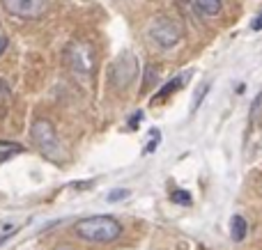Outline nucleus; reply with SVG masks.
Instances as JSON below:
<instances>
[{
  "mask_svg": "<svg viewBox=\"0 0 262 250\" xmlns=\"http://www.w3.org/2000/svg\"><path fill=\"white\" fill-rule=\"evenodd\" d=\"M9 239H12V234H0V246H3L5 241H9Z\"/></svg>",
  "mask_w": 262,
  "mask_h": 250,
  "instance_id": "nucleus-21",
  "label": "nucleus"
},
{
  "mask_svg": "<svg viewBox=\"0 0 262 250\" xmlns=\"http://www.w3.org/2000/svg\"><path fill=\"white\" fill-rule=\"evenodd\" d=\"M124 197H129L127 188H118V191H111L108 193V202H120V200H124Z\"/></svg>",
  "mask_w": 262,
  "mask_h": 250,
  "instance_id": "nucleus-14",
  "label": "nucleus"
},
{
  "mask_svg": "<svg viewBox=\"0 0 262 250\" xmlns=\"http://www.w3.org/2000/svg\"><path fill=\"white\" fill-rule=\"evenodd\" d=\"M5 48H7V37H5V35H0V55L5 53Z\"/></svg>",
  "mask_w": 262,
  "mask_h": 250,
  "instance_id": "nucleus-20",
  "label": "nucleus"
},
{
  "mask_svg": "<svg viewBox=\"0 0 262 250\" xmlns=\"http://www.w3.org/2000/svg\"><path fill=\"white\" fill-rule=\"evenodd\" d=\"M246 234H249V223H246L244 216H232L230 218V239L235 243H242L246 239Z\"/></svg>",
  "mask_w": 262,
  "mask_h": 250,
  "instance_id": "nucleus-8",
  "label": "nucleus"
},
{
  "mask_svg": "<svg viewBox=\"0 0 262 250\" xmlns=\"http://www.w3.org/2000/svg\"><path fill=\"white\" fill-rule=\"evenodd\" d=\"M251 30H255V32L262 30V14H260V16H255V18H253V23H251Z\"/></svg>",
  "mask_w": 262,
  "mask_h": 250,
  "instance_id": "nucleus-18",
  "label": "nucleus"
},
{
  "mask_svg": "<svg viewBox=\"0 0 262 250\" xmlns=\"http://www.w3.org/2000/svg\"><path fill=\"white\" fill-rule=\"evenodd\" d=\"M157 78H159V67H157V64H147V67H145L143 87H140V90H143V92H147L149 87H152L154 83H157Z\"/></svg>",
  "mask_w": 262,
  "mask_h": 250,
  "instance_id": "nucleus-11",
  "label": "nucleus"
},
{
  "mask_svg": "<svg viewBox=\"0 0 262 250\" xmlns=\"http://www.w3.org/2000/svg\"><path fill=\"white\" fill-rule=\"evenodd\" d=\"M58 250H72V248H58Z\"/></svg>",
  "mask_w": 262,
  "mask_h": 250,
  "instance_id": "nucleus-22",
  "label": "nucleus"
},
{
  "mask_svg": "<svg viewBox=\"0 0 262 250\" xmlns=\"http://www.w3.org/2000/svg\"><path fill=\"white\" fill-rule=\"evenodd\" d=\"M30 136H32V140H35L37 149H39L46 159L55 161V163H60V161L64 159V149H62V145H60V138L49 119H44V117L35 119L32 129H30Z\"/></svg>",
  "mask_w": 262,
  "mask_h": 250,
  "instance_id": "nucleus-4",
  "label": "nucleus"
},
{
  "mask_svg": "<svg viewBox=\"0 0 262 250\" xmlns=\"http://www.w3.org/2000/svg\"><path fill=\"white\" fill-rule=\"evenodd\" d=\"M191 3H193V9L203 18L219 16L221 9H223V0H191Z\"/></svg>",
  "mask_w": 262,
  "mask_h": 250,
  "instance_id": "nucleus-7",
  "label": "nucleus"
},
{
  "mask_svg": "<svg viewBox=\"0 0 262 250\" xmlns=\"http://www.w3.org/2000/svg\"><path fill=\"white\" fill-rule=\"evenodd\" d=\"M23 149V145H18V142H12V140H0V163H5V161L14 159V156H18Z\"/></svg>",
  "mask_w": 262,
  "mask_h": 250,
  "instance_id": "nucleus-10",
  "label": "nucleus"
},
{
  "mask_svg": "<svg viewBox=\"0 0 262 250\" xmlns=\"http://www.w3.org/2000/svg\"><path fill=\"white\" fill-rule=\"evenodd\" d=\"M140 119H143V113H140V110H138V113H134V117L129 119V127H131V129H138Z\"/></svg>",
  "mask_w": 262,
  "mask_h": 250,
  "instance_id": "nucleus-16",
  "label": "nucleus"
},
{
  "mask_svg": "<svg viewBox=\"0 0 262 250\" xmlns=\"http://www.w3.org/2000/svg\"><path fill=\"white\" fill-rule=\"evenodd\" d=\"M64 62H67L69 71L78 78H90L95 73V48H92L90 41L83 39H74L67 44L64 48Z\"/></svg>",
  "mask_w": 262,
  "mask_h": 250,
  "instance_id": "nucleus-3",
  "label": "nucleus"
},
{
  "mask_svg": "<svg viewBox=\"0 0 262 250\" xmlns=\"http://www.w3.org/2000/svg\"><path fill=\"white\" fill-rule=\"evenodd\" d=\"M74 232L76 237H81L83 241L90 243H113L122 237V225L118 218L113 216H90V218H83L74 225Z\"/></svg>",
  "mask_w": 262,
  "mask_h": 250,
  "instance_id": "nucleus-1",
  "label": "nucleus"
},
{
  "mask_svg": "<svg viewBox=\"0 0 262 250\" xmlns=\"http://www.w3.org/2000/svg\"><path fill=\"white\" fill-rule=\"evenodd\" d=\"M7 96H9V85L3 81V78H0V101L7 99Z\"/></svg>",
  "mask_w": 262,
  "mask_h": 250,
  "instance_id": "nucleus-17",
  "label": "nucleus"
},
{
  "mask_svg": "<svg viewBox=\"0 0 262 250\" xmlns=\"http://www.w3.org/2000/svg\"><path fill=\"white\" fill-rule=\"evenodd\" d=\"M170 200L180 207H189L191 202H193V197H191V193L184 191V188H175V191L170 193Z\"/></svg>",
  "mask_w": 262,
  "mask_h": 250,
  "instance_id": "nucleus-12",
  "label": "nucleus"
},
{
  "mask_svg": "<svg viewBox=\"0 0 262 250\" xmlns=\"http://www.w3.org/2000/svg\"><path fill=\"white\" fill-rule=\"evenodd\" d=\"M260 106H262V92H260L258 96H255L253 106H251V119H255V117H258V110H260Z\"/></svg>",
  "mask_w": 262,
  "mask_h": 250,
  "instance_id": "nucleus-15",
  "label": "nucleus"
},
{
  "mask_svg": "<svg viewBox=\"0 0 262 250\" xmlns=\"http://www.w3.org/2000/svg\"><path fill=\"white\" fill-rule=\"evenodd\" d=\"M136 76H138V58L134 53H122L111 64L108 78L115 90H127L131 83L136 81Z\"/></svg>",
  "mask_w": 262,
  "mask_h": 250,
  "instance_id": "nucleus-5",
  "label": "nucleus"
},
{
  "mask_svg": "<svg viewBox=\"0 0 262 250\" xmlns=\"http://www.w3.org/2000/svg\"><path fill=\"white\" fill-rule=\"evenodd\" d=\"M147 39L159 51H170L172 46H177L184 39V26L177 18L163 14V16H157L147 26Z\"/></svg>",
  "mask_w": 262,
  "mask_h": 250,
  "instance_id": "nucleus-2",
  "label": "nucleus"
},
{
  "mask_svg": "<svg viewBox=\"0 0 262 250\" xmlns=\"http://www.w3.org/2000/svg\"><path fill=\"white\" fill-rule=\"evenodd\" d=\"M207 92H209V83H205V85L198 87V92H195V101H193V113L200 108V104L205 101V94H207Z\"/></svg>",
  "mask_w": 262,
  "mask_h": 250,
  "instance_id": "nucleus-13",
  "label": "nucleus"
},
{
  "mask_svg": "<svg viewBox=\"0 0 262 250\" xmlns=\"http://www.w3.org/2000/svg\"><path fill=\"white\" fill-rule=\"evenodd\" d=\"M0 3L7 14L16 18H26V21L39 18L49 9V0H0Z\"/></svg>",
  "mask_w": 262,
  "mask_h": 250,
  "instance_id": "nucleus-6",
  "label": "nucleus"
},
{
  "mask_svg": "<svg viewBox=\"0 0 262 250\" xmlns=\"http://www.w3.org/2000/svg\"><path fill=\"white\" fill-rule=\"evenodd\" d=\"M157 142H159V136H154V140H152V142H149V145H147V147H145V154H152V152H154V149H157Z\"/></svg>",
  "mask_w": 262,
  "mask_h": 250,
  "instance_id": "nucleus-19",
  "label": "nucleus"
},
{
  "mask_svg": "<svg viewBox=\"0 0 262 250\" xmlns=\"http://www.w3.org/2000/svg\"><path fill=\"white\" fill-rule=\"evenodd\" d=\"M186 78H189V73H180V76H177L175 81L166 83V85H163L161 90L157 92V96H154V99H152V104H159V101H166L168 96L172 94V92H177L182 85H184V83H186Z\"/></svg>",
  "mask_w": 262,
  "mask_h": 250,
  "instance_id": "nucleus-9",
  "label": "nucleus"
}]
</instances>
